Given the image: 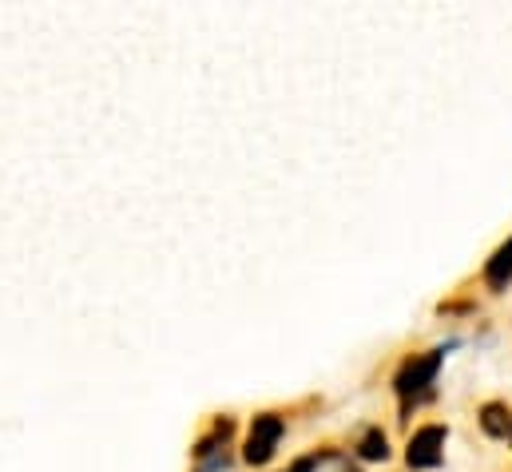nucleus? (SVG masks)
Returning a JSON list of instances; mask_svg holds the SVG:
<instances>
[{"instance_id":"nucleus-2","label":"nucleus","mask_w":512,"mask_h":472,"mask_svg":"<svg viewBox=\"0 0 512 472\" xmlns=\"http://www.w3.org/2000/svg\"><path fill=\"white\" fill-rule=\"evenodd\" d=\"M437 369H441V350L405 361V369L397 373V393H405V397H409V393H421V389L437 377Z\"/></svg>"},{"instance_id":"nucleus-7","label":"nucleus","mask_w":512,"mask_h":472,"mask_svg":"<svg viewBox=\"0 0 512 472\" xmlns=\"http://www.w3.org/2000/svg\"><path fill=\"white\" fill-rule=\"evenodd\" d=\"M314 465H318V461H314V457H306V461H298L290 472H314Z\"/></svg>"},{"instance_id":"nucleus-6","label":"nucleus","mask_w":512,"mask_h":472,"mask_svg":"<svg viewBox=\"0 0 512 472\" xmlns=\"http://www.w3.org/2000/svg\"><path fill=\"white\" fill-rule=\"evenodd\" d=\"M358 453H362L366 461H385V457H389V449H385V433H378V429L366 433L362 445H358Z\"/></svg>"},{"instance_id":"nucleus-4","label":"nucleus","mask_w":512,"mask_h":472,"mask_svg":"<svg viewBox=\"0 0 512 472\" xmlns=\"http://www.w3.org/2000/svg\"><path fill=\"white\" fill-rule=\"evenodd\" d=\"M485 278H489V286H505L512 278V238L497 250V258L489 262V270H485Z\"/></svg>"},{"instance_id":"nucleus-3","label":"nucleus","mask_w":512,"mask_h":472,"mask_svg":"<svg viewBox=\"0 0 512 472\" xmlns=\"http://www.w3.org/2000/svg\"><path fill=\"white\" fill-rule=\"evenodd\" d=\"M441 445H445V429L441 425H425L413 441H409V465L413 469H433L441 461Z\"/></svg>"},{"instance_id":"nucleus-5","label":"nucleus","mask_w":512,"mask_h":472,"mask_svg":"<svg viewBox=\"0 0 512 472\" xmlns=\"http://www.w3.org/2000/svg\"><path fill=\"white\" fill-rule=\"evenodd\" d=\"M481 425H485L493 437H505V433H509V413H505L501 405H485V413H481Z\"/></svg>"},{"instance_id":"nucleus-1","label":"nucleus","mask_w":512,"mask_h":472,"mask_svg":"<svg viewBox=\"0 0 512 472\" xmlns=\"http://www.w3.org/2000/svg\"><path fill=\"white\" fill-rule=\"evenodd\" d=\"M278 437H282V417L266 413V417H255V429H251V441H247V461L251 465H266L278 449Z\"/></svg>"}]
</instances>
